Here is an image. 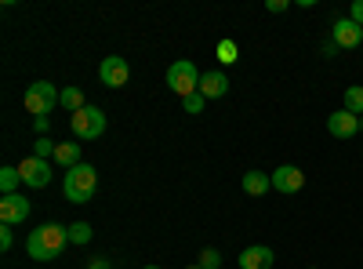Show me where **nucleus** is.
<instances>
[{
  "instance_id": "nucleus-1",
  "label": "nucleus",
  "mask_w": 363,
  "mask_h": 269,
  "mask_svg": "<svg viewBox=\"0 0 363 269\" xmlns=\"http://www.w3.org/2000/svg\"><path fill=\"white\" fill-rule=\"evenodd\" d=\"M66 244H69V226L48 222V226H37L26 236V255L37 258V262H55Z\"/></svg>"
},
{
  "instance_id": "nucleus-2",
  "label": "nucleus",
  "mask_w": 363,
  "mask_h": 269,
  "mask_svg": "<svg viewBox=\"0 0 363 269\" xmlns=\"http://www.w3.org/2000/svg\"><path fill=\"white\" fill-rule=\"evenodd\" d=\"M95 186H99V171L91 164H77L62 178V193H66L69 204H87L91 197H95Z\"/></svg>"
},
{
  "instance_id": "nucleus-3",
  "label": "nucleus",
  "mask_w": 363,
  "mask_h": 269,
  "mask_svg": "<svg viewBox=\"0 0 363 269\" xmlns=\"http://www.w3.org/2000/svg\"><path fill=\"white\" fill-rule=\"evenodd\" d=\"M62 102V92L51 84V80H33L26 87V95H22V106L33 113V116H51V109Z\"/></svg>"
},
{
  "instance_id": "nucleus-4",
  "label": "nucleus",
  "mask_w": 363,
  "mask_h": 269,
  "mask_svg": "<svg viewBox=\"0 0 363 269\" xmlns=\"http://www.w3.org/2000/svg\"><path fill=\"white\" fill-rule=\"evenodd\" d=\"M200 77H203V73H196V66L189 62V58H178V62L167 66V87H171L178 99L200 92Z\"/></svg>"
},
{
  "instance_id": "nucleus-5",
  "label": "nucleus",
  "mask_w": 363,
  "mask_h": 269,
  "mask_svg": "<svg viewBox=\"0 0 363 269\" xmlns=\"http://www.w3.org/2000/svg\"><path fill=\"white\" fill-rule=\"evenodd\" d=\"M73 135L80 142H91V138H102L106 135V113L99 106H84L80 113H73V121H69Z\"/></svg>"
},
{
  "instance_id": "nucleus-6",
  "label": "nucleus",
  "mask_w": 363,
  "mask_h": 269,
  "mask_svg": "<svg viewBox=\"0 0 363 269\" xmlns=\"http://www.w3.org/2000/svg\"><path fill=\"white\" fill-rule=\"evenodd\" d=\"M18 175H22V186L29 190H44L51 182V160H40V157H26L18 164Z\"/></svg>"
},
{
  "instance_id": "nucleus-7",
  "label": "nucleus",
  "mask_w": 363,
  "mask_h": 269,
  "mask_svg": "<svg viewBox=\"0 0 363 269\" xmlns=\"http://www.w3.org/2000/svg\"><path fill=\"white\" fill-rule=\"evenodd\" d=\"M29 212H33V204H29L22 193L0 197V222H4V226H22L29 219Z\"/></svg>"
},
{
  "instance_id": "nucleus-8",
  "label": "nucleus",
  "mask_w": 363,
  "mask_h": 269,
  "mask_svg": "<svg viewBox=\"0 0 363 269\" xmlns=\"http://www.w3.org/2000/svg\"><path fill=\"white\" fill-rule=\"evenodd\" d=\"M99 77H102V84H106V87H124V84L131 80V66H128V58H120V55L102 58Z\"/></svg>"
},
{
  "instance_id": "nucleus-9",
  "label": "nucleus",
  "mask_w": 363,
  "mask_h": 269,
  "mask_svg": "<svg viewBox=\"0 0 363 269\" xmlns=\"http://www.w3.org/2000/svg\"><path fill=\"white\" fill-rule=\"evenodd\" d=\"M301 186H306V175H301V168L280 164L277 171H272V190H277V193H298Z\"/></svg>"
},
{
  "instance_id": "nucleus-10",
  "label": "nucleus",
  "mask_w": 363,
  "mask_h": 269,
  "mask_svg": "<svg viewBox=\"0 0 363 269\" xmlns=\"http://www.w3.org/2000/svg\"><path fill=\"white\" fill-rule=\"evenodd\" d=\"M330 40H335L342 51H349V48H363V26H356V22L345 15V18L335 22V37H330Z\"/></svg>"
},
{
  "instance_id": "nucleus-11",
  "label": "nucleus",
  "mask_w": 363,
  "mask_h": 269,
  "mask_svg": "<svg viewBox=\"0 0 363 269\" xmlns=\"http://www.w3.org/2000/svg\"><path fill=\"white\" fill-rule=\"evenodd\" d=\"M327 131L335 135V138H352L359 131V116L349 113V109H335L327 116Z\"/></svg>"
},
{
  "instance_id": "nucleus-12",
  "label": "nucleus",
  "mask_w": 363,
  "mask_h": 269,
  "mask_svg": "<svg viewBox=\"0 0 363 269\" xmlns=\"http://www.w3.org/2000/svg\"><path fill=\"white\" fill-rule=\"evenodd\" d=\"M240 269H272V262H277V255H272V248L265 244H255V248H244L240 251Z\"/></svg>"
},
{
  "instance_id": "nucleus-13",
  "label": "nucleus",
  "mask_w": 363,
  "mask_h": 269,
  "mask_svg": "<svg viewBox=\"0 0 363 269\" xmlns=\"http://www.w3.org/2000/svg\"><path fill=\"white\" fill-rule=\"evenodd\" d=\"M225 92H229V77L222 70H211V73L200 77V95L203 99H225Z\"/></svg>"
},
{
  "instance_id": "nucleus-14",
  "label": "nucleus",
  "mask_w": 363,
  "mask_h": 269,
  "mask_svg": "<svg viewBox=\"0 0 363 269\" xmlns=\"http://www.w3.org/2000/svg\"><path fill=\"white\" fill-rule=\"evenodd\" d=\"M240 186H244V193L247 197H265L269 190H272V175H265V171H247L244 175V182H240Z\"/></svg>"
},
{
  "instance_id": "nucleus-15",
  "label": "nucleus",
  "mask_w": 363,
  "mask_h": 269,
  "mask_svg": "<svg viewBox=\"0 0 363 269\" xmlns=\"http://www.w3.org/2000/svg\"><path fill=\"white\" fill-rule=\"evenodd\" d=\"M55 164H62L66 171L77 168V164H84V160H80V142H58V149H55Z\"/></svg>"
},
{
  "instance_id": "nucleus-16",
  "label": "nucleus",
  "mask_w": 363,
  "mask_h": 269,
  "mask_svg": "<svg viewBox=\"0 0 363 269\" xmlns=\"http://www.w3.org/2000/svg\"><path fill=\"white\" fill-rule=\"evenodd\" d=\"M18 186H22V175H18V168L15 164H4L0 168V193H18Z\"/></svg>"
},
{
  "instance_id": "nucleus-17",
  "label": "nucleus",
  "mask_w": 363,
  "mask_h": 269,
  "mask_svg": "<svg viewBox=\"0 0 363 269\" xmlns=\"http://www.w3.org/2000/svg\"><path fill=\"white\" fill-rule=\"evenodd\" d=\"M58 106H66L69 113H80L87 102H84V92H80V87H62V102H58Z\"/></svg>"
},
{
  "instance_id": "nucleus-18",
  "label": "nucleus",
  "mask_w": 363,
  "mask_h": 269,
  "mask_svg": "<svg viewBox=\"0 0 363 269\" xmlns=\"http://www.w3.org/2000/svg\"><path fill=\"white\" fill-rule=\"evenodd\" d=\"M342 109L363 116V87H345V102H342Z\"/></svg>"
},
{
  "instance_id": "nucleus-19",
  "label": "nucleus",
  "mask_w": 363,
  "mask_h": 269,
  "mask_svg": "<svg viewBox=\"0 0 363 269\" xmlns=\"http://www.w3.org/2000/svg\"><path fill=\"white\" fill-rule=\"evenodd\" d=\"M236 58H240V48H236V40H222V44H218V62H222V66H233Z\"/></svg>"
},
{
  "instance_id": "nucleus-20",
  "label": "nucleus",
  "mask_w": 363,
  "mask_h": 269,
  "mask_svg": "<svg viewBox=\"0 0 363 269\" xmlns=\"http://www.w3.org/2000/svg\"><path fill=\"white\" fill-rule=\"evenodd\" d=\"M55 149H58V142H51V138L44 135V138H37V146H33V157H40V160H55Z\"/></svg>"
},
{
  "instance_id": "nucleus-21",
  "label": "nucleus",
  "mask_w": 363,
  "mask_h": 269,
  "mask_svg": "<svg viewBox=\"0 0 363 269\" xmlns=\"http://www.w3.org/2000/svg\"><path fill=\"white\" fill-rule=\"evenodd\" d=\"M69 244H91V226L87 222H73L69 226Z\"/></svg>"
},
{
  "instance_id": "nucleus-22",
  "label": "nucleus",
  "mask_w": 363,
  "mask_h": 269,
  "mask_svg": "<svg viewBox=\"0 0 363 269\" xmlns=\"http://www.w3.org/2000/svg\"><path fill=\"white\" fill-rule=\"evenodd\" d=\"M203 106H207V99H203L200 92H193V95H186V99H182V109H186V113H193V116H196Z\"/></svg>"
},
{
  "instance_id": "nucleus-23",
  "label": "nucleus",
  "mask_w": 363,
  "mask_h": 269,
  "mask_svg": "<svg viewBox=\"0 0 363 269\" xmlns=\"http://www.w3.org/2000/svg\"><path fill=\"white\" fill-rule=\"evenodd\" d=\"M200 269H222V255L215 251V248H207L203 255H200V262H196Z\"/></svg>"
},
{
  "instance_id": "nucleus-24",
  "label": "nucleus",
  "mask_w": 363,
  "mask_h": 269,
  "mask_svg": "<svg viewBox=\"0 0 363 269\" xmlns=\"http://www.w3.org/2000/svg\"><path fill=\"white\" fill-rule=\"evenodd\" d=\"M11 244H15V233H11V226L0 222V251H11Z\"/></svg>"
},
{
  "instance_id": "nucleus-25",
  "label": "nucleus",
  "mask_w": 363,
  "mask_h": 269,
  "mask_svg": "<svg viewBox=\"0 0 363 269\" xmlns=\"http://www.w3.org/2000/svg\"><path fill=\"white\" fill-rule=\"evenodd\" d=\"M349 18L356 26H363V0H352V8H349Z\"/></svg>"
},
{
  "instance_id": "nucleus-26",
  "label": "nucleus",
  "mask_w": 363,
  "mask_h": 269,
  "mask_svg": "<svg viewBox=\"0 0 363 269\" xmlns=\"http://www.w3.org/2000/svg\"><path fill=\"white\" fill-rule=\"evenodd\" d=\"M272 15H280V11H287V0H269V4H265Z\"/></svg>"
},
{
  "instance_id": "nucleus-27",
  "label": "nucleus",
  "mask_w": 363,
  "mask_h": 269,
  "mask_svg": "<svg viewBox=\"0 0 363 269\" xmlns=\"http://www.w3.org/2000/svg\"><path fill=\"white\" fill-rule=\"evenodd\" d=\"M33 128H37V135L44 138V135H48V116H33Z\"/></svg>"
},
{
  "instance_id": "nucleus-28",
  "label": "nucleus",
  "mask_w": 363,
  "mask_h": 269,
  "mask_svg": "<svg viewBox=\"0 0 363 269\" xmlns=\"http://www.w3.org/2000/svg\"><path fill=\"white\" fill-rule=\"evenodd\" d=\"M109 265H113L109 258H91V262H87V269H109Z\"/></svg>"
},
{
  "instance_id": "nucleus-29",
  "label": "nucleus",
  "mask_w": 363,
  "mask_h": 269,
  "mask_svg": "<svg viewBox=\"0 0 363 269\" xmlns=\"http://www.w3.org/2000/svg\"><path fill=\"white\" fill-rule=\"evenodd\" d=\"M145 269H160V265H145Z\"/></svg>"
},
{
  "instance_id": "nucleus-30",
  "label": "nucleus",
  "mask_w": 363,
  "mask_h": 269,
  "mask_svg": "<svg viewBox=\"0 0 363 269\" xmlns=\"http://www.w3.org/2000/svg\"><path fill=\"white\" fill-rule=\"evenodd\" d=\"M359 131H363V116H359Z\"/></svg>"
},
{
  "instance_id": "nucleus-31",
  "label": "nucleus",
  "mask_w": 363,
  "mask_h": 269,
  "mask_svg": "<svg viewBox=\"0 0 363 269\" xmlns=\"http://www.w3.org/2000/svg\"><path fill=\"white\" fill-rule=\"evenodd\" d=\"M189 269H200V265H189Z\"/></svg>"
}]
</instances>
